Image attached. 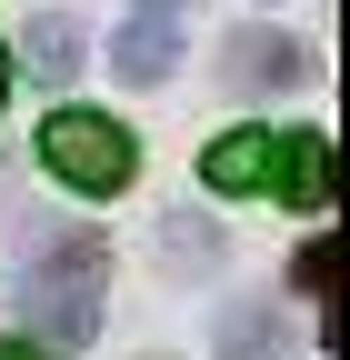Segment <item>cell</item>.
<instances>
[{
  "label": "cell",
  "mask_w": 350,
  "mask_h": 360,
  "mask_svg": "<svg viewBox=\"0 0 350 360\" xmlns=\"http://www.w3.org/2000/svg\"><path fill=\"white\" fill-rule=\"evenodd\" d=\"M20 321L40 330V340H60V350H91L101 340V300H110V250L91 240V231H70V240H51V250H30V270H20Z\"/></svg>",
  "instance_id": "1"
},
{
  "label": "cell",
  "mask_w": 350,
  "mask_h": 360,
  "mask_svg": "<svg viewBox=\"0 0 350 360\" xmlns=\"http://www.w3.org/2000/svg\"><path fill=\"white\" fill-rule=\"evenodd\" d=\"M40 170L70 180V191H91V200H110V191H130V170H141V141H130V120L70 101V110L40 120Z\"/></svg>",
  "instance_id": "2"
},
{
  "label": "cell",
  "mask_w": 350,
  "mask_h": 360,
  "mask_svg": "<svg viewBox=\"0 0 350 360\" xmlns=\"http://www.w3.org/2000/svg\"><path fill=\"white\" fill-rule=\"evenodd\" d=\"M271 200H290V210H330V200H340L320 130H280V141H271Z\"/></svg>",
  "instance_id": "3"
},
{
  "label": "cell",
  "mask_w": 350,
  "mask_h": 360,
  "mask_svg": "<svg viewBox=\"0 0 350 360\" xmlns=\"http://www.w3.org/2000/svg\"><path fill=\"white\" fill-rule=\"evenodd\" d=\"M110 70L120 80H170V70H181V20H170V11H130L120 30H110Z\"/></svg>",
  "instance_id": "4"
},
{
  "label": "cell",
  "mask_w": 350,
  "mask_h": 360,
  "mask_svg": "<svg viewBox=\"0 0 350 360\" xmlns=\"http://www.w3.org/2000/svg\"><path fill=\"white\" fill-rule=\"evenodd\" d=\"M271 141H280V130H221V141H210L200 150V180H210V191H221V200H250V191H271Z\"/></svg>",
  "instance_id": "5"
},
{
  "label": "cell",
  "mask_w": 350,
  "mask_h": 360,
  "mask_svg": "<svg viewBox=\"0 0 350 360\" xmlns=\"http://www.w3.org/2000/svg\"><path fill=\"white\" fill-rule=\"evenodd\" d=\"M231 80L240 90H300V80H311V51L280 40V30H240L231 40Z\"/></svg>",
  "instance_id": "6"
},
{
  "label": "cell",
  "mask_w": 350,
  "mask_h": 360,
  "mask_svg": "<svg viewBox=\"0 0 350 360\" xmlns=\"http://www.w3.org/2000/svg\"><path fill=\"white\" fill-rule=\"evenodd\" d=\"M20 40H30V70L40 80H80V60H91V30H80L70 11H40Z\"/></svg>",
  "instance_id": "7"
},
{
  "label": "cell",
  "mask_w": 350,
  "mask_h": 360,
  "mask_svg": "<svg viewBox=\"0 0 350 360\" xmlns=\"http://www.w3.org/2000/svg\"><path fill=\"white\" fill-rule=\"evenodd\" d=\"M221 360H290V321L271 300H240L231 321H221Z\"/></svg>",
  "instance_id": "8"
},
{
  "label": "cell",
  "mask_w": 350,
  "mask_h": 360,
  "mask_svg": "<svg viewBox=\"0 0 350 360\" xmlns=\"http://www.w3.org/2000/svg\"><path fill=\"white\" fill-rule=\"evenodd\" d=\"M160 250L210 270V260H221V231H210V220H190V210H170V220H160Z\"/></svg>",
  "instance_id": "9"
},
{
  "label": "cell",
  "mask_w": 350,
  "mask_h": 360,
  "mask_svg": "<svg viewBox=\"0 0 350 360\" xmlns=\"http://www.w3.org/2000/svg\"><path fill=\"white\" fill-rule=\"evenodd\" d=\"M330 270H340V250H330V240H311V250H300V270H290V281H300V290H330Z\"/></svg>",
  "instance_id": "10"
},
{
  "label": "cell",
  "mask_w": 350,
  "mask_h": 360,
  "mask_svg": "<svg viewBox=\"0 0 350 360\" xmlns=\"http://www.w3.org/2000/svg\"><path fill=\"white\" fill-rule=\"evenodd\" d=\"M0 360H40V350H30V340H0Z\"/></svg>",
  "instance_id": "11"
},
{
  "label": "cell",
  "mask_w": 350,
  "mask_h": 360,
  "mask_svg": "<svg viewBox=\"0 0 350 360\" xmlns=\"http://www.w3.org/2000/svg\"><path fill=\"white\" fill-rule=\"evenodd\" d=\"M0 101H11V40H0Z\"/></svg>",
  "instance_id": "12"
},
{
  "label": "cell",
  "mask_w": 350,
  "mask_h": 360,
  "mask_svg": "<svg viewBox=\"0 0 350 360\" xmlns=\"http://www.w3.org/2000/svg\"><path fill=\"white\" fill-rule=\"evenodd\" d=\"M141 11H190V0H141Z\"/></svg>",
  "instance_id": "13"
}]
</instances>
